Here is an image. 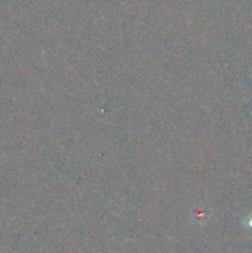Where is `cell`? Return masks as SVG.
<instances>
[{
	"instance_id": "obj_1",
	"label": "cell",
	"mask_w": 252,
	"mask_h": 253,
	"mask_svg": "<svg viewBox=\"0 0 252 253\" xmlns=\"http://www.w3.org/2000/svg\"><path fill=\"white\" fill-rule=\"evenodd\" d=\"M246 225H247V227H249V229H251V230H252V215H251V216L247 217V220H246Z\"/></svg>"
}]
</instances>
